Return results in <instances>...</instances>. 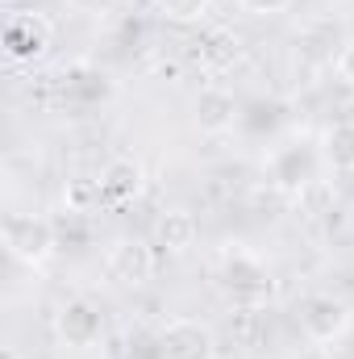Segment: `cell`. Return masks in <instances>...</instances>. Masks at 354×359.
Returning a JSON list of instances; mask_svg holds the SVG:
<instances>
[{
    "mask_svg": "<svg viewBox=\"0 0 354 359\" xmlns=\"http://www.w3.org/2000/svg\"><path fill=\"white\" fill-rule=\"evenodd\" d=\"M217 288L238 309H263L271 301V271L255 251L229 247L221 255V264H217Z\"/></svg>",
    "mask_w": 354,
    "mask_h": 359,
    "instance_id": "1",
    "label": "cell"
},
{
    "mask_svg": "<svg viewBox=\"0 0 354 359\" xmlns=\"http://www.w3.org/2000/svg\"><path fill=\"white\" fill-rule=\"evenodd\" d=\"M0 234H4L8 255H13V259H21V264H29V268L46 264V255H50V251H55V243H59L55 222L34 217V213H8Z\"/></svg>",
    "mask_w": 354,
    "mask_h": 359,
    "instance_id": "2",
    "label": "cell"
},
{
    "mask_svg": "<svg viewBox=\"0 0 354 359\" xmlns=\"http://www.w3.org/2000/svg\"><path fill=\"white\" fill-rule=\"evenodd\" d=\"M267 180L279 188V192H288V196H300L313 180H317V151L309 147V142H279L271 155H267Z\"/></svg>",
    "mask_w": 354,
    "mask_h": 359,
    "instance_id": "3",
    "label": "cell"
},
{
    "mask_svg": "<svg viewBox=\"0 0 354 359\" xmlns=\"http://www.w3.org/2000/svg\"><path fill=\"white\" fill-rule=\"evenodd\" d=\"M155 355L159 359H217V339L204 322L196 318H176L159 330L155 339Z\"/></svg>",
    "mask_w": 354,
    "mask_h": 359,
    "instance_id": "4",
    "label": "cell"
},
{
    "mask_svg": "<svg viewBox=\"0 0 354 359\" xmlns=\"http://www.w3.org/2000/svg\"><path fill=\"white\" fill-rule=\"evenodd\" d=\"M296 318H300V330H304L309 343H334V339H342L346 326H351L346 301H338V297H330V292L304 297L300 309H296Z\"/></svg>",
    "mask_w": 354,
    "mask_h": 359,
    "instance_id": "5",
    "label": "cell"
},
{
    "mask_svg": "<svg viewBox=\"0 0 354 359\" xmlns=\"http://www.w3.org/2000/svg\"><path fill=\"white\" fill-rule=\"evenodd\" d=\"M146 188V168L134 159V155H117L104 163V172L96 180V201L108 205V209H121L129 201H138Z\"/></svg>",
    "mask_w": 354,
    "mask_h": 359,
    "instance_id": "6",
    "label": "cell"
},
{
    "mask_svg": "<svg viewBox=\"0 0 354 359\" xmlns=\"http://www.w3.org/2000/svg\"><path fill=\"white\" fill-rule=\"evenodd\" d=\"M50 50V25L38 13H17L4 25V55L13 63H38Z\"/></svg>",
    "mask_w": 354,
    "mask_h": 359,
    "instance_id": "7",
    "label": "cell"
},
{
    "mask_svg": "<svg viewBox=\"0 0 354 359\" xmlns=\"http://www.w3.org/2000/svg\"><path fill=\"white\" fill-rule=\"evenodd\" d=\"M104 271L113 284H125V288H138L155 276V251L142 243V238H121L108 259H104Z\"/></svg>",
    "mask_w": 354,
    "mask_h": 359,
    "instance_id": "8",
    "label": "cell"
},
{
    "mask_svg": "<svg viewBox=\"0 0 354 359\" xmlns=\"http://www.w3.org/2000/svg\"><path fill=\"white\" fill-rule=\"evenodd\" d=\"M100 334H104V318H100V309L84 301V297H76V301H67L63 309H59V339L67 343V347H76V351H88L100 343Z\"/></svg>",
    "mask_w": 354,
    "mask_h": 359,
    "instance_id": "9",
    "label": "cell"
},
{
    "mask_svg": "<svg viewBox=\"0 0 354 359\" xmlns=\"http://www.w3.org/2000/svg\"><path fill=\"white\" fill-rule=\"evenodd\" d=\"M238 117L242 113H238V100H234L229 88L208 84V88L196 92V100H192V121H196L200 134H225V130L238 126Z\"/></svg>",
    "mask_w": 354,
    "mask_h": 359,
    "instance_id": "10",
    "label": "cell"
},
{
    "mask_svg": "<svg viewBox=\"0 0 354 359\" xmlns=\"http://www.w3.org/2000/svg\"><path fill=\"white\" fill-rule=\"evenodd\" d=\"M321 159L334 172H354V121H334L321 138Z\"/></svg>",
    "mask_w": 354,
    "mask_h": 359,
    "instance_id": "11",
    "label": "cell"
},
{
    "mask_svg": "<svg viewBox=\"0 0 354 359\" xmlns=\"http://www.w3.org/2000/svg\"><path fill=\"white\" fill-rule=\"evenodd\" d=\"M155 234H159V247H167V251H187V247L196 243V217L183 213V209H171V213L159 217Z\"/></svg>",
    "mask_w": 354,
    "mask_h": 359,
    "instance_id": "12",
    "label": "cell"
},
{
    "mask_svg": "<svg viewBox=\"0 0 354 359\" xmlns=\"http://www.w3.org/2000/svg\"><path fill=\"white\" fill-rule=\"evenodd\" d=\"M67 92H80L84 100H100V96H108V80L100 72H92V67H76L67 76Z\"/></svg>",
    "mask_w": 354,
    "mask_h": 359,
    "instance_id": "13",
    "label": "cell"
},
{
    "mask_svg": "<svg viewBox=\"0 0 354 359\" xmlns=\"http://www.w3.org/2000/svg\"><path fill=\"white\" fill-rule=\"evenodd\" d=\"M208 4H213V0H159L163 17H171V21H179V25L200 21V17L208 13Z\"/></svg>",
    "mask_w": 354,
    "mask_h": 359,
    "instance_id": "14",
    "label": "cell"
},
{
    "mask_svg": "<svg viewBox=\"0 0 354 359\" xmlns=\"http://www.w3.org/2000/svg\"><path fill=\"white\" fill-rule=\"evenodd\" d=\"M246 13H259V17H275V13H288L296 0H238Z\"/></svg>",
    "mask_w": 354,
    "mask_h": 359,
    "instance_id": "15",
    "label": "cell"
},
{
    "mask_svg": "<svg viewBox=\"0 0 354 359\" xmlns=\"http://www.w3.org/2000/svg\"><path fill=\"white\" fill-rule=\"evenodd\" d=\"M338 76L354 88V42H346V46L338 50Z\"/></svg>",
    "mask_w": 354,
    "mask_h": 359,
    "instance_id": "16",
    "label": "cell"
}]
</instances>
